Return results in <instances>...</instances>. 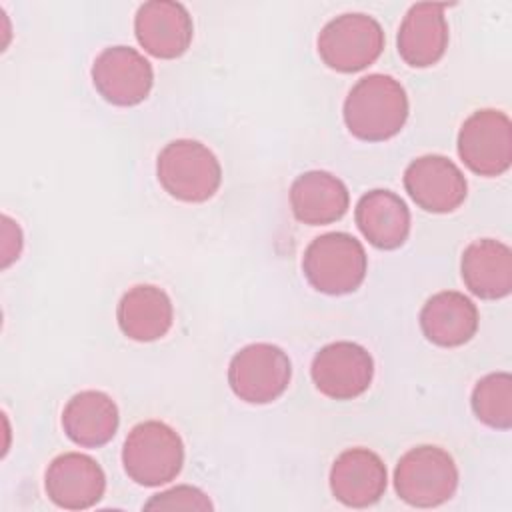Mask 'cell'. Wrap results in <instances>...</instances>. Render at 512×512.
Returning a JSON list of instances; mask_svg holds the SVG:
<instances>
[{"instance_id": "1", "label": "cell", "mask_w": 512, "mask_h": 512, "mask_svg": "<svg viewBox=\"0 0 512 512\" xmlns=\"http://www.w3.org/2000/svg\"><path fill=\"white\" fill-rule=\"evenodd\" d=\"M342 114L352 136L366 142H382L404 128L408 96L396 78L368 74L350 88Z\"/></svg>"}, {"instance_id": "2", "label": "cell", "mask_w": 512, "mask_h": 512, "mask_svg": "<svg viewBox=\"0 0 512 512\" xmlns=\"http://www.w3.org/2000/svg\"><path fill=\"white\" fill-rule=\"evenodd\" d=\"M366 270V250L362 242L348 232L316 236L302 256V272L308 284L328 296H342L360 288Z\"/></svg>"}, {"instance_id": "3", "label": "cell", "mask_w": 512, "mask_h": 512, "mask_svg": "<svg viewBox=\"0 0 512 512\" xmlns=\"http://www.w3.org/2000/svg\"><path fill=\"white\" fill-rule=\"evenodd\" d=\"M156 176L172 198L182 202H206L220 188L222 168L216 154L206 144L178 138L160 150Z\"/></svg>"}, {"instance_id": "4", "label": "cell", "mask_w": 512, "mask_h": 512, "mask_svg": "<svg viewBox=\"0 0 512 512\" xmlns=\"http://www.w3.org/2000/svg\"><path fill=\"white\" fill-rule=\"evenodd\" d=\"M184 464L180 434L160 420L136 424L122 446V466L140 486H162L174 480Z\"/></svg>"}, {"instance_id": "5", "label": "cell", "mask_w": 512, "mask_h": 512, "mask_svg": "<svg viewBox=\"0 0 512 512\" xmlns=\"http://www.w3.org/2000/svg\"><path fill=\"white\" fill-rule=\"evenodd\" d=\"M458 486L454 458L440 446L422 444L400 456L394 468V490L400 500L416 508L448 502Z\"/></svg>"}, {"instance_id": "6", "label": "cell", "mask_w": 512, "mask_h": 512, "mask_svg": "<svg viewBox=\"0 0 512 512\" xmlns=\"http://www.w3.org/2000/svg\"><path fill=\"white\" fill-rule=\"evenodd\" d=\"M316 46L328 68L350 74L378 60L384 50V30L364 12H346L320 30Z\"/></svg>"}, {"instance_id": "7", "label": "cell", "mask_w": 512, "mask_h": 512, "mask_svg": "<svg viewBox=\"0 0 512 512\" xmlns=\"http://www.w3.org/2000/svg\"><path fill=\"white\" fill-rule=\"evenodd\" d=\"M292 378L288 354L270 342L240 348L228 364V384L248 404H270L284 394Z\"/></svg>"}, {"instance_id": "8", "label": "cell", "mask_w": 512, "mask_h": 512, "mask_svg": "<svg viewBox=\"0 0 512 512\" xmlns=\"http://www.w3.org/2000/svg\"><path fill=\"white\" fill-rule=\"evenodd\" d=\"M458 156L478 176H500L512 164V122L506 112H472L458 132Z\"/></svg>"}, {"instance_id": "9", "label": "cell", "mask_w": 512, "mask_h": 512, "mask_svg": "<svg viewBox=\"0 0 512 512\" xmlns=\"http://www.w3.org/2000/svg\"><path fill=\"white\" fill-rule=\"evenodd\" d=\"M310 374L320 394L332 400H352L368 390L374 360L364 346L338 340L316 352Z\"/></svg>"}, {"instance_id": "10", "label": "cell", "mask_w": 512, "mask_h": 512, "mask_svg": "<svg viewBox=\"0 0 512 512\" xmlns=\"http://www.w3.org/2000/svg\"><path fill=\"white\" fill-rule=\"evenodd\" d=\"M98 94L114 106H136L148 98L154 84L152 64L130 46H108L92 64Z\"/></svg>"}, {"instance_id": "11", "label": "cell", "mask_w": 512, "mask_h": 512, "mask_svg": "<svg viewBox=\"0 0 512 512\" xmlns=\"http://www.w3.org/2000/svg\"><path fill=\"white\" fill-rule=\"evenodd\" d=\"M404 188L418 208L432 214L454 212L468 192L462 170L442 154L414 158L404 170Z\"/></svg>"}, {"instance_id": "12", "label": "cell", "mask_w": 512, "mask_h": 512, "mask_svg": "<svg viewBox=\"0 0 512 512\" xmlns=\"http://www.w3.org/2000/svg\"><path fill=\"white\" fill-rule=\"evenodd\" d=\"M44 488L58 508L86 510L102 500L106 474L92 456L64 452L48 464Z\"/></svg>"}, {"instance_id": "13", "label": "cell", "mask_w": 512, "mask_h": 512, "mask_svg": "<svg viewBox=\"0 0 512 512\" xmlns=\"http://www.w3.org/2000/svg\"><path fill=\"white\" fill-rule=\"evenodd\" d=\"M134 34L148 54L172 60L188 50L194 24L184 4L174 0H150L136 10Z\"/></svg>"}, {"instance_id": "14", "label": "cell", "mask_w": 512, "mask_h": 512, "mask_svg": "<svg viewBox=\"0 0 512 512\" xmlns=\"http://www.w3.org/2000/svg\"><path fill=\"white\" fill-rule=\"evenodd\" d=\"M386 484V466L382 458L368 448H348L332 462L330 492L344 506L366 508L376 504L384 496Z\"/></svg>"}, {"instance_id": "15", "label": "cell", "mask_w": 512, "mask_h": 512, "mask_svg": "<svg viewBox=\"0 0 512 512\" xmlns=\"http://www.w3.org/2000/svg\"><path fill=\"white\" fill-rule=\"evenodd\" d=\"M446 4L418 2L408 8L398 28V54L412 68L436 64L448 46Z\"/></svg>"}, {"instance_id": "16", "label": "cell", "mask_w": 512, "mask_h": 512, "mask_svg": "<svg viewBox=\"0 0 512 512\" xmlns=\"http://www.w3.org/2000/svg\"><path fill=\"white\" fill-rule=\"evenodd\" d=\"M460 274L464 286L482 300H500L512 292V250L508 244L482 238L462 252Z\"/></svg>"}, {"instance_id": "17", "label": "cell", "mask_w": 512, "mask_h": 512, "mask_svg": "<svg viewBox=\"0 0 512 512\" xmlns=\"http://www.w3.org/2000/svg\"><path fill=\"white\" fill-rule=\"evenodd\" d=\"M348 206L350 194L346 184L326 170H308L290 186V208L302 224H332L346 214Z\"/></svg>"}, {"instance_id": "18", "label": "cell", "mask_w": 512, "mask_h": 512, "mask_svg": "<svg viewBox=\"0 0 512 512\" xmlns=\"http://www.w3.org/2000/svg\"><path fill=\"white\" fill-rule=\"evenodd\" d=\"M422 334L436 346L456 348L472 340L478 330L476 304L456 290L432 294L420 310Z\"/></svg>"}, {"instance_id": "19", "label": "cell", "mask_w": 512, "mask_h": 512, "mask_svg": "<svg viewBox=\"0 0 512 512\" xmlns=\"http://www.w3.org/2000/svg\"><path fill=\"white\" fill-rule=\"evenodd\" d=\"M116 320L126 338L134 342H154L172 328V300L160 286L136 284L122 294Z\"/></svg>"}, {"instance_id": "20", "label": "cell", "mask_w": 512, "mask_h": 512, "mask_svg": "<svg viewBox=\"0 0 512 512\" xmlns=\"http://www.w3.org/2000/svg\"><path fill=\"white\" fill-rule=\"evenodd\" d=\"M354 220L362 236L380 250L400 248L410 234V210L406 202L386 188L360 196Z\"/></svg>"}, {"instance_id": "21", "label": "cell", "mask_w": 512, "mask_h": 512, "mask_svg": "<svg viewBox=\"0 0 512 512\" xmlns=\"http://www.w3.org/2000/svg\"><path fill=\"white\" fill-rule=\"evenodd\" d=\"M120 424L116 402L100 390H82L74 394L62 410V428L66 436L82 448H100L108 444Z\"/></svg>"}, {"instance_id": "22", "label": "cell", "mask_w": 512, "mask_h": 512, "mask_svg": "<svg viewBox=\"0 0 512 512\" xmlns=\"http://www.w3.org/2000/svg\"><path fill=\"white\" fill-rule=\"evenodd\" d=\"M474 416L496 430L512 426V376L508 372H492L480 378L472 390Z\"/></svg>"}, {"instance_id": "23", "label": "cell", "mask_w": 512, "mask_h": 512, "mask_svg": "<svg viewBox=\"0 0 512 512\" xmlns=\"http://www.w3.org/2000/svg\"><path fill=\"white\" fill-rule=\"evenodd\" d=\"M146 510H212L210 498L196 486L180 484L170 490L154 494L146 504Z\"/></svg>"}, {"instance_id": "24", "label": "cell", "mask_w": 512, "mask_h": 512, "mask_svg": "<svg viewBox=\"0 0 512 512\" xmlns=\"http://www.w3.org/2000/svg\"><path fill=\"white\" fill-rule=\"evenodd\" d=\"M22 230L16 220H12L8 214H2V268H8L14 260H18L22 252Z\"/></svg>"}]
</instances>
